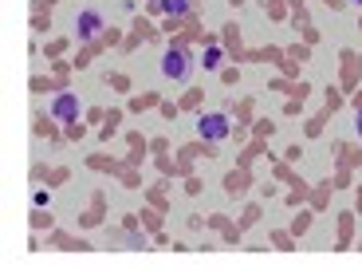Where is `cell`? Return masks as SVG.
Here are the masks:
<instances>
[{
	"instance_id": "1",
	"label": "cell",
	"mask_w": 362,
	"mask_h": 272,
	"mask_svg": "<svg viewBox=\"0 0 362 272\" xmlns=\"http://www.w3.org/2000/svg\"><path fill=\"white\" fill-rule=\"evenodd\" d=\"M197 130L205 142H225L228 138V115L225 110H209V115L197 118Z\"/></svg>"
},
{
	"instance_id": "2",
	"label": "cell",
	"mask_w": 362,
	"mask_h": 272,
	"mask_svg": "<svg viewBox=\"0 0 362 272\" xmlns=\"http://www.w3.org/2000/svg\"><path fill=\"white\" fill-rule=\"evenodd\" d=\"M162 75L173 83H181L185 75H189V55L181 52V47H170V52L162 55Z\"/></svg>"
},
{
	"instance_id": "3",
	"label": "cell",
	"mask_w": 362,
	"mask_h": 272,
	"mask_svg": "<svg viewBox=\"0 0 362 272\" xmlns=\"http://www.w3.org/2000/svg\"><path fill=\"white\" fill-rule=\"evenodd\" d=\"M75 32H79V40H95L103 32V12L99 8H83L79 16H75Z\"/></svg>"
},
{
	"instance_id": "4",
	"label": "cell",
	"mask_w": 362,
	"mask_h": 272,
	"mask_svg": "<svg viewBox=\"0 0 362 272\" xmlns=\"http://www.w3.org/2000/svg\"><path fill=\"white\" fill-rule=\"evenodd\" d=\"M52 118H59V123H75V118H79V99H75V95H55Z\"/></svg>"
},
{
	"instance_id": "5",
	"label": "cell",
	"mask_w": 362,
	"mask_h": 272,
	"mask_svg": "<svg viewBox=\"0 0 362 272\" xmlns=\"http://www.w3.org/2000/svg\"><path fill=\"white\" fill-rule=\"evenodd\" d=\"M162 12H170V16H185V12H189V0H162Z\"/></svg>"
},
{
	"instance_id": "6",
	"label": "cell",
	"mask_w": 362,
	"mask_h": 272,
	"mask_svg": "<svg viewBox=\"0 0 362 272\" xmlns=\"http://www.w3.org/2000/svg\"><path fill=\"white\" fill-rule=\"evenodd\" d=\"M221 60H225V52H221V47L213 44V47L205 52V72H217V67H221Z\"/></svg>"
},
{
	"instance_id": "7",
	"label": "cell",
	"mask_w": 362,
	"mask_h": 272,
	"mask_svg": "<svg viewBox=\"0 0 362 272\" xmlns=\"http://www.w3.org/2000/svg\"><path fill=\"white\" fill-rule=\"evenodd\" d=\"M354 127H358V138H362V107H358V118H354Z\"/></svg>"
},
{
	"instance_id": "8",
	"label": "cell",
	"mask_w": 362,
	"mask_h": 272,
	"mask_svg": "<svg viewBox=\"0 0 362 272\" xmlns=\"http://www.w3.org/2000/svg\"><path fill=\"white\" fill-rule=\"evenodd\" d=\"M354 4H362V0H354Z\"/></svg>"
}]
</instances>
